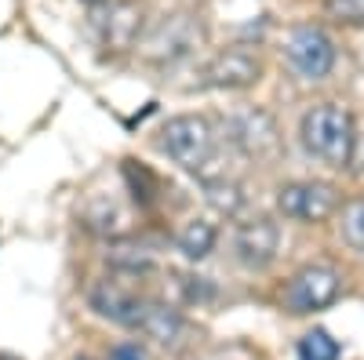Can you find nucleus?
<instances>
[{
  "instance_id": "14",
  "label": "nucleus",
  "mask_w": 364,
  "mask_h": 360,
  "mask_svg": "<svg viewBox=\"0 0 364 360\" xmlns=\"http://www.w3.org/2000/svg\"><path fill=\"white\" fill-rule=\"evenodd\" d=\"M343 236L350 240L353 248H364V200L350 204L343 215Z\"/></svg>"
},
{
  "instance_id": "9",
  "label": "nucleus",
  "mask_w": 364,
  "mask_h": 360,
  "mask_svg": "<svg viewBox=\"0 0 364 360\" xmlns=\"http://www.w3.org/2000/svg\"><path fill=\"white\" fill-rule=\"evenodd\" d=\"M91 306H95L102 317H109V320H117V324H124V327L135 332L139 320H142V310H146V298L124 291L113 280H102L95 291H91Z\"/></svg>"
},
{
  "instance_id": "17",
  "label": "nucleus",
  "mask_w": 364,
  "mask_h": 360,
  "mask_svg": "<svg viewBox=\"0 0 364 360\" xmlns=\"http://www.w3.org/2000/svg\"><path fill=\"white\" fill-rule=\"evenodd\" d=\"M80 4H102V0H80Z\"/></svg>"
},
{
  "instance_id": "6",
  "label": "nucleus",
  "mask_w": 364,
  "mask_h": 360,
  "mask_svg": "<svg viewBox=\"0 0 364 360\" xmlns=\"http://www.w3.org/2000/svg\"><path fill=\"white\" fill-rule=\"evenodd\" d=\"M91 26H95V33H99L102 48L128 51V48L139 40V29H142V8H139V4H132V0H117V4L102 8Z\"/></svg>"
},
{
  "instance_id": "7",
  "label": "nucleus",
  "mask_w": 364,
  "mask_h": 360,
  "mask_svg": "<svg viewBox=\"0 0 364 360\" xmlns=\"http://www.w3.org/2000/svg\"><path fill=\"white\" fill-rule=\"evenodd\" d=\"M233 248H237V258L252 266V269H262L277 258V248H281V229L277 222L269 219H255V222H240L237 233H233Z\"/></svg>"
},
{
  "instance_id": "12",
  "label": "nucleus",
  "mask_w": 364,
  "mask_h": 360,
  "mask_svg": "<svg viewBox=\"0 0 364 360\" xmlns=\"http://www.w3.org/2000/svg\"><path fill=\"white\" fill-rule=\"evenodd\" d=\"M299 360H339V342L324 327H317V332L299 339Z\"/></svg>"
},
{
  "instance_id": "11",
  "label": "nucleus",
  "mask_w": 364,
  "mask_h": 360,
  "mask_svg": "<svg viewBox=\"0 0 364 360\" xmlns=\"http://www.w3.org/2000/svg\"><path fill=\"white\" fill-rule=\"evenodd\" d=\"M215 240H219L215 226L204 222V219H193V222H186V226L178 229L175 244H178V251L186 255V258H208L211 248H215Z\"/></svg>"
},
{
  "instance_id": "10",
  "label": "nucleus",
  "mask_w": 364,
  "mask_h": 360,
  "mask_svg": "<svg viewBox=\"0 0 364 360\" xmlns=\"http://www.w3.org/2000/svg\"><path fill=\"white\" fill-rule=\"evenodd\" d=\"M135 332H142V335H149V339H157V342H175L182 332H186V324H182L178 310L161 306V302H146L142 320H139Z\"/></svg>"
},
{
  "instance_id": "4",
  "label": "nucleus",
  "mask_w": 364,
  "mask_h": 360,
  "mask_svg": "<svg viewBox=\"0 0 364 360\" xmlns=\"http://www.w3.org/2000/svg\"><path fill=\"white\" fill-rule=\"evenodd\" d=\"M284 51H288V62L295 66V73L310 77V80H324L331 73V66H336V44L317 26L291 29Z\"/></svg>"
},
{
  "instance_id": "15",
  "label": "nucleus",
  "mask_w": 364,
  "mask_h": 360,
  "mask_svg": "<svg viewBox=\"0 0 364 360\" xmlns=\"http://www.w3.org/2000/svg\"><path fill=\"white\" fill-rule=\"evenodd\" d=\"M328 11L339 22H364V0H328Z\"/></svg>"
},
{
  "instance_id": "5",
  "label": "nucleus",
  "mask_w": 364,
  "mask_h": 360,
  "mask_svg": "<svg viewBox=\"0 0 364 360\" xmlns=\"http://www.w3.org/2000/svg\"><path fill=\"white\" fill-rule=\"evenodd\" d=\"M277 207L299 222H324L339 207V193L331 182H291V186H281Z\"/></svg>"
},
{
  "instance_id": "16",
  "label": "nucleus",
  "mask_w": 364,
  "mask_h": 360,
  "mask_svg": "<svg viewBox=\"0 0 364 360\" xmlns=\"http://www.w3.org/2000/svg\"><path fill=\"white\" fill-rule=\"evenodd\" d=\"M113 360H149V353L139 342H124V346L113 349Z\"/></svg>"
},
{
  "instance_id": "13",
  "label": "nucleus",
  "mask_w": 364,
  "mask_h": 360,
  "mask_svg": "<svg viewBox=\"0 0 364 360\" xmlns=\"http://www.w3.org/2000/svg\"><path fill=\"white\" fill-rule=\"evenodd\" d=\"M208 204L223 215H237L245 207V193L237 182H208Z\"/></svg>"
},
{
  "instance_id": "3",
  "label": "nucleus",
  "mask_w": 364,
  "mask_h": 360,
  "mask_svg": "<svg viewBox=\"0 0 364 360\" xmlns=\"http://www.w3.org/2000/svg\"><path fill=\"white\" fill-rule=\"evenodd\" d=\"M339 273L331 266H306L291 277V284L284 288V310L291 313H314L324 310L339 298Z\"/></svg>"
},
{
  "instance_id": "18",
  "label": "nucleus",
  "mask_w": 364,
  "mask_h": 360,
  "mask_svg": "<svg viewBox=\"0 0 364 360\" xmlns=\"http://www.w3.org/2000/svg\"><path fill=\"white\" fill-rule=\"evenodd\" d=\"M84 360H87V356H84Z\"/></svg>"
},
{
  "instance_id": "2",
  "label": "nucleus",
  "mask_w": 364,
  "mask_h": 360,
  "mask_svg": "<svg viewBox=\"0 0 364 360\" xmlns=\"http://www.w3.org/2000/svg\"><path fill=\"white\" fill-rule=\"evenodd\" d=\"M161 149L178 168L204 175L215 164V131L204 116H171L161 128Z\"/></svg>"
},
{
  "instance_id": "8",
  "label": "nucleus",
  "mask_w": 364,
  "mask_h": 360,
  "mask_svg": "<svg viewBox=\"0 0 364 360\" xmlns=\"http://www.w3.org/2000/svg\"><path fill=\"white\" fill-rule=\"evenodd\" d=\"M259 73H262L259 58L252 51H240V48L215 55L208 62V70H204V77H208L211 87H248V84L259 80Z\"/></svg>"
},
{
  "instance_id": "1",
  "label": "nucleus",
  "mask_w": 364,
  "mask_h": 360,
  "mask_svg": "<svg viewBox=\"0 0 364 360\" xmlns=\"http://www.w3.org/2000/svg\"><path fill=\"white\" fill-rule=\"evenodd\" d=\"M299 135H302V146L306 153L331 164V168H346L350 157H353V142H357V131H353V116L343 109V106H314L299 124Z\"/></svg>"
}]
</instances>
